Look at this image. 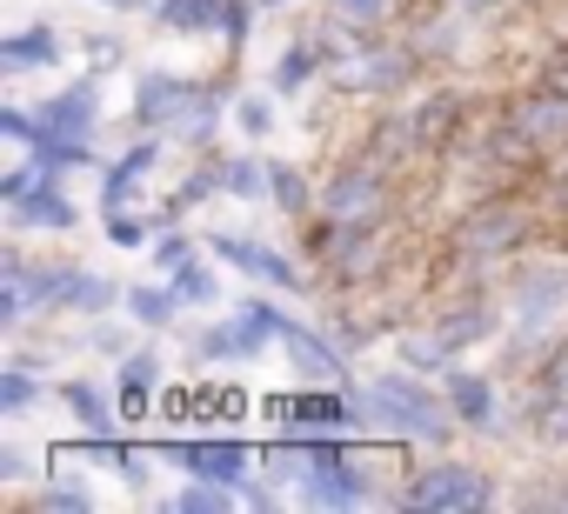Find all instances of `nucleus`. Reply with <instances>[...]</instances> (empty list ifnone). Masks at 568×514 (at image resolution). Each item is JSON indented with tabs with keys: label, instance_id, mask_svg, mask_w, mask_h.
<instances>
[{
	"label": "nucleus",
	"instance_id": "473e14b6",
	"mask_svg": "<svg viewBox=\"0 0 568 514\" xmlns=\"http://www.w3.org/2000/svg\"><path fill=\"white\" fill-rule=\"evenodd\" d=\"M462 8H488V0H462Z\"/></svg>",
	"mask_w": 568,
	"mask_h": 514
},
{
	"label": "nucleus",
	"instance_id": "a878e982",
	"mask_svg": "<svg viewBox=\"0 0 568 514\" xmlns=\"http://www.w3.org/2000/svg\"><path fill=\"white\" fill-rule=\"evenodd\" d=\"M315 74V54H288V61H281V88H302Z\"/></svg>",
	"mask_w": 568,
	"mask_h": 514
},
{
	"label": "nucleus",
	"instance_id": "0eeeda50",
	"mask_svg": "<svg viewBox=\"0 0 568 514\" xmlns=\"http://www.w3.org/2000/svg\"><path fill=\"white\" fill-rule=\"evenodd\" d=\"M54 61H61V41H54V28H28V34H8V41H0V68H8V74L54 68Z\"/></svg>",
	"mask_w": 568,
	"mask_h": 514
},
{
	"label": "nucleus",
	"instance_id": "393cba45",
	"mask_svg": "<svg viewBox=\"0 0 568 514\" xmlns=\"http://www.w3.org/2000/svg\"><path fill=\"white\" fill-rule=\"evenodd\" d=\"M227 187H234V194H261V187H267V167L241 161V167H227Z\"/></svg>",
	"mask_w": 568,
	"mask_h": 514
},
{
	"label": "nucleus",
	"instance_id": "5701e85b",
	"mask_svg": "<svg viewBox=\"0 0 568 514\" xmlns=\"http://www.w3.org/2000/svg\"><path fill=\"white\" fill-rule=\"evenodd\" d=\"M0 127H8V141H21V147H34V141L48 134V121H34V114H21V107L0 114Z\"/></svg>",
	"mask_w": 568,
	"mask_h": 514
},
{
	"label": "nucleus",
	"instance_id": "aec40b11",
	"mask_svg": "<svg viewBox=\"0 0 568 514\" xmlns=\"http://www.w3.org/2000/svg\"><path fill=\"white\" fill-rule=\"evenodd\" d=\"M515 127H521V134H561V127H568V101H561V94H548L541 107H521V121H515Z\"/></svg>",
	"mask_w": 568,
	"mask_h": 514
},
{
	"label": "nucleus",
	"instance_id": "2f4dec72",
	"mask_svg": "<svg viewBox=\"0 0 568 514\" xmlns=\"http://www.w3.org/2000/svg\"><path fill=\"white\" fill-rule=\"evenodd\" d=\"M114 8H141V0H114Z\"/></svg>",
	"mask_w": 568,
	"mask_h": 514
},
{
	"label": "nucleus",
	"instance_id": "1a4fd4ad",
	"mask_svg": "<svg viewBox=\"0 0 568 514\" xmlns=\"http://www.w3.org/2000/svg\"><path fill=\"white\" fill-rule=\"evenodd\" d=\"M154 161H161V147H154V141H141L134 154H121V161L108 167V181H101V201H108V207H128V201H134V187H141V174H148Z\"/></svg>",
	"mask_w": 568,
	"mask_h": 514
},
{
	"label": "nucleus",
	"instance_id": "7ed1b4c3",
	"mask_svg": "<svg viewBox=\"0 0 568 514\" xmlns=\"http://www.w3.org/2000/svg\"><path fill=\"white\" fill-rule=\"evenodd\" d=\"M495 487L475 474V467H435L408 487V507H488Z\"/></svg>",
	"mask_w": 568,
	"mask_h": 514
},
{
	"label": "nucleus",
	"instance_id": "20e7f679",
	"mask_svg": "<svg viewBox=\"0 0 568 514\" xmlns=\"http://www.w3.org/2000/svg\"><path fill=\"white\" fill-rule=\"evenodd\" d=\"M214 254H221V261H234V268H247V275H261V281H274V288H295V268L281 261V254L241 240V234H214Z\"/></svg>",
	"mask_w": 568,
	"mask_h": 514
},
{
	"label": "nucleus",
	"instance_id": "c85d7f7f",
	"mask_svg": "<svg viewBox=\"0 0 568 514\" xmlns=\"http://www.w3.org/2000/svg\"><path fill=\"white\" fill-rule=\"evenodd\" d=\"M48 507H74V514H81V507H94V501H88V487H48Z\"/></svg>",
	"mask_w": 568,
	"mask_h": 514
},
{
	"label": "nucleus",
	"instance_id": "f03ea898",
	"mask_svg": "<svg viewBox=\"0 0 568 514\" xmlns=\"http://www.w3.org/2000/svg\"><path fill=\"white\" fill-rule=\"evenodd\" d=\"M161 454L181 461L187 474H207V481H227V487H241L247 467H254V454L241 441H161Z\"/></svg>",
	"mask_w": 568,
	"mask_h": 514
},
{
	"label": "nucleus",
	"instance_id": "423d86ee",
	"mask_svg": "<svg viewBox=\"0 0 568 514\" xmlns=\"http://www.w3.org/2000/svg\"><path fill=\"white\" fill-rule=\"evenodd\" d=\"M187 81H174V74H141V88H134V114L154 127V121H181V107H187Z\"/></svg>",
	"mask_w": 568,
	"mask_h": 514
},
{
	"label": "nucleus",
	"instance_id": "dca6fc26",
	"mask_svg": "<svg viewBox=\"0 0 568 514\" xmlns=\"http://www.w3.org/2000/svg\"><path fill=\"white\" fill-rule=\"evenodd\" d=\"M128 308H134V321H141V328H161V321L181 308V288H134V295H128Z\"/></svg>",
	"mask_w": 568,
	"mask_h": 514
},
{
	"label": "nucleus",
	"instance_id": "9d476101",
	"mask_svg": "<svg viewBox=\"0 0 568 514\" xmlns=\"http://www.w3.org/2000/svg\"><path fill=\"white\" fill-rule=\"evenodd\" d=\"M14 220H21V227H74V201H68L61 187H48V181H34V187L21 194V207H14Z\"/></svg>",
	"mask_w": 568,
	"mask_h": 514
},
{
	"label": "nucleus",
	"instance_id": "c756f323",
	"mask_svg": "<svg viewBox=\"0 0 568 514\" xmlns=\"http://www.w3.org/2000/svg\"><path fill=\"white\" fill-rule=\"evenodd\" d=\"M108 234H114L121 247H134V240H141V220H128V214H108Z\"/></svg>",
	"mask_w": 568,
	"mask_h": 514
},
{
	"label": "nucleus",
	"instance_id": "ddd939ff",
	"mask_svg": "<svg viewBox=\"0 0 568 514\" xmlns=\"http://www.w3.org/2000/svg\"><path fill=\"white\" fill-rule=\"evenodd\" d=\"M448 408H455L468 428H488L495 394H488V381H475V374H448Z\"/></svg>",
	"mask_w": 568,
	"mask_h": 514
},
{
	"label": "nucleus",
	"instance_id": "39448f33",
	"mask_svg": "<svg viewBox=\"0 0 568 514\" xmlns=\"http://www.w3.org/2000/svg\"><path fill=\"white\" fill-rule=\"evenodd\" d=\"M281 341H288V354L302 361V374H308V381H348L342 348H328V341H322V335H308L302 321H288V335H281Z\"/></svg>",
	"mask_w": 568,
	"mask_h": 514
},
{
	"label": "nucleus",
	"instance_id": "6e6552de",
	"mask_svg": "<svg viewBox=\"0 0 568 514\" xmlns=\"http://www.w3.org/2000/svg\"><path fill=\"white\" fill-rule=\"evenodd\" d=\"M154 21L174 28V34H214L227 21V0H161Z\"/></svg>",
	"mask_w": 568,
	"mask_h": 514
},
{
	"label": "nucleus",
	"instance_id": "f257e3e1",
	"mask_svg": "<svg viewBox=\"0 0 568 514\" xmlns=\"http://www.w3.org/2000/svg\"><path fill=\"white\" fill-rule=\"evenodd\" d=\"M368 408H375V414H388V421H395V428H408V434H428V441H442V434H448L442 401H435L428 388H415L408 374H382V381H375V394H368Z\"/></svg>",
	"mask_w": 568,
	"mask_h": 514
},
{
	"label": "nucleus",
	"instance_id": "f8f14e48",
	"mask_svg": "<svg viewBox=\"0 0 568 514\" xmlns=\"http://www.w3.org/2000/svg\"><path fill=\"white\" fill-rule=\"evenodd\" d=\"M375 201H382V187H375L368 174H342V181H335V187L322 194V207H328L335 220H355V214H368Z\"/></svg>",
	"mask_w": 568,
	"mask_h": 514
},
{
	"label": "nucleus",
	"instance_id": "7c9ffc66",
	"mask_svg": "<svg viewBox=\"0 0 568 514\" xmlns=\"http://www.w3.org/2000/svg\"><path fill=\"white\" fill-rule=\"evenodd\" d=\"M335 8H342V14H382L388 0H335Z\"/></svg>",
	"mask_w": 568,
	"mask_h": 514
},
{
	"label": "nucleus",
	"instance_id": "a211bd4d",
	"mask_svg": "<svg viewBox=\"0 0 568 514\" xmlns=\"http://www.w3.org/2000/svg\"><path fill=\"white\" fill-rule=\"evenodd\" d=\"M267 187H274L281 214H308V181H302L295 167H281V161H267Z\"/></svg>",
	"mask_w": 568,
	"mask_h": 514
},
{
	"label": "nucleus",
	"instance_id": "b1692460",
	"mask_svg": "<svg viewBox=\"0 0 568 514\" xmlns=\"http://www.w3.org/2000/svg\"><path fill=\"white\" fill-rule=\"evenodd\" d=\"M174 288H181V301H214V275H201L194 261L181 268V281H174Z\"/></svg>",
	"mask_w": 568,
	"mask_h": 514
},
{
	"label": "nucleus",
	"instance_id": "72a5a7b5",
	"mask_svg": "<svg viewBox=\"0 0 568 514\" xmlns=\"http://www.w3.org/2000/svg\"><path fill=\"white\" fill-rule=\"evenodd\" d=\"M261 8H281V0H261Z\"/></svg>",
	"mask_w": 568,
	"mask_h": 514
},
{
	"label": "nucleus",
	"instance_id": "4468645a",
	"mask_svg": "<svg viewBox=\"0 0 568 514\" xmlns=\"http://www.w3.org/2000/svg\"><path fill=\"white\" fill-rule=\"evenodd\" d=\"M234 328H241V341H247V354H261V341H267V335H288V315H281L274 301H247Z\"/></svg>",
	"mask_w": 568,
	"mask_h": 514
},
{
	"label": "nucleus",
	"instance_id": "bb28decb",
	"mask_svg": "<svg viewBox=\"0 0 568 514\" xmlns=\"http://www.w3.org/2000/svg\"><path fill=\"white\" fill-rule=\"evenodd\" d=\"M154 254H161V268H168V275H181V268H187V240H181V234H168Z\"/></svg>",
	"mask_w": 568,
	"mask_h": 514
},
{
	"label": "nucleus",
	"instance_id": "412c9836",
	"mask_svg": "<svg viewBox=\"0 0 568 514\" xmlns=\"http://www.w3.org/2000/svg\"><path fill=\"white\" fill-rule=\"evenodd\" d=\"M34 401V374L28 368H8V374H0V414H21Z\"/></svg>",
	"mask_w": 568,
	"mask_h": 514
},
{
	"label": "nucleus",
	"instance_id": "6ab92c4d",
	"mask_svg": "<svg viewBox=\"0 0 568 514\" xmlns=\"http://www.w3.org/2000/svg\"><path fill=\"white\" fill-rule=\"evenodd\" d=\"M227 501H234V494H227V481H207V474H201L194 487H181V501H174V507H181V514H214V507H227Z\"/></svg>",
	"mask_w": 568,
	"mask_h": 514
},
{
	"label": "nucleus",
	"instance_id": "cd10ccee",
	"mask_svg": "<svg viewBox=\"0 0 568 514\" xmlns=\"http://www.w3.org/2000/svg\"><path fill=\"white\" fill-rule=\"evenodd\" d=\"M267 121H274V114H267V107H261V101H241V127H247V134H254V141H261V134H267Z\"/></svg>",
	"mask_w": 568,
	"mask_h": 514
},
{
	"label": "nucleus",
	"instance_id": "9b49d317",
	"mask_svg": "<svg viewBox=\"0 0 568 514\" xmlns=\"http://www.w3.org/2000/svg\"><path fill=\"white\" fill-rule=\"evenodd\" d=\"M94 114H101V107H94V88L81 81V88H68L61 101H48V114H41V121H48V134H81V141H88Z\"/></svg>",
	"mask_w": 568,
	"mask_h": 514
},
{
	"label": "nucleus",
	"instance_id": "4be33fe9",
	"mask_svg": "<svg viewBox=\"0 0 568 514\" xmlns=\"http://www.w3.org/2000/svg\"><path fill=\"white\" fill-rule=\"evenodd\" d=\"M254 8H261V0H227V21H221V34H227V48H234V54L247 48V21H254Z\"/></svg>",
	"mask_w": 568,
	"mask_h": 514
},
{
	"label": "nucleus",
	"instance_id": "2eb2a0df",
	"mask_svg": "<svg viewBox=\"0 0 568 514\" xmlns=\"http://www.w3.org/2000/svg\"><path fill=\"white\" fill-rule=\"evenodd\" d=\"M68 408L81 414V428H88V434H101V441L114 434V408H108V401H101L88 381H68Z\"/></svg>",
	"mask_w": 568,
	"mask_h": 514
},
{
	"label": "nucleus",
	"instance_id": "f3484780",
	"mask_svg": "<svg viewBox=\"0 0 568 514\" xmlns=\"http://www.w3.org/2000/svg\"><path fill=\"white\" fill-rule=\"evenodd\" d=\"M148 388H154V361H148V354H134V361L121 368V414H128V421L148 408Z\"/></svg>",
	"mask_w": 568,
	"mask_h": 514
}]
</instances>
